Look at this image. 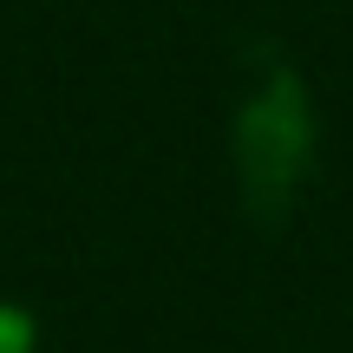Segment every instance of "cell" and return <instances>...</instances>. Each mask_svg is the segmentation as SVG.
<instances>
[{
  "label": "cell",
  "mask_w": 353,
  "mask_h": 353,
  "mask_svg": "<svg viewBox=\"0 0 353 353\" xmlns=\"http://www.w3.org/2000/svg\"><path fill=\"white\" fill-rule=\"evenodd\" d=\"M314 170V99L301 72L268 52L236 112V176L255 223H281Z\"/></svg>",
  "instance_id": "obj_1"
},
{
  "label": "cell",
  "mask_w": 353,
  "mask_h": 353,
  "mask_svg": "<svg viewBox=\"0 0 353 353\" xmlns=\"http://www.w3.org/2000/svg\"><path fill=\"white\" fill-rule=\"evenodd\" d=\"M0 353H33V314L0 301Z\"/></svg>",
  "instance_id": "obj_2"
}]
</instances>
